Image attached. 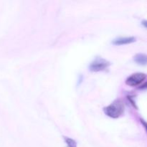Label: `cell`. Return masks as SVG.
I'll return each instance as SVG.
<instances>
[{"instance_id":"obj_4","label":"cell","mask_w":147,"mask_h":147,"mask_svg":"<svg viewBox=\"0 0 147 147\" xmlns=\"http://www.w3.org/2000/svg\"><path fill=\"white\" fill-rule=\"evenodd\" d=\"M135 41H136V39L134 37H121V38L113 40L112 43L113 45H126L129 44V43H132Z\"/></svg>"},{"instance_id":"obj_6","label":"cell","mask_w":147,"mask_h":147,"mask_svg":"<svg viewBox=\"0 0 147 147\" xmlns=\"http://www.w3.org/2000/svg\"><path fill=\"white\" fill-rule=\"evenodd\" d=\"M65 142L67 147H77V144L73 139H70V138L65 137Z\"/></svg>"},{"instance_id":"obj_1","label":"cell","mask_w":147,"mask_h":147,"mask_svg":"<svg viewBox=\"0 0 147 147\" xmlns=\"http://www.w3.org/2000/svg\"><path fill=\"white\" fill-rule=\"evenodd\" d=\"M124 111V105L122 100H115L113 103L104 109V112L109 117L116 119L121 116Z\"/></svg>"},{"instance_id":"obj_5","label":"cell","mask_w":147,"mask_h":147,"mask_svg":"<svg viewBox=\"0 0 147 147\" xmlns=\"http://www.w3.org/2000/svg\"><path fill=\"white\" fill-rule=\"evenodd\" d=\"M134 60L139 65H146V57L144 54H138L134 57Z\"/></svg>"},{"instance_id":"obj_3","label":"cell","mask_w":147,"mask_h":147,"mask_svg":"<svg viewBox=\"0 0 147 147\" xmlns=\"http://www.w3.org/2000/svg\"><path fill=\"white\" fill-rule=\"evenodd\" d=\"M110 65V63L103 58H97L90 64V70L91 71L98 72L105 70Z\"/></svg>"},{"instance_id":"obj_2","label":"cell","mask_w":147,"mask_h":147,"mask_svg":"<svg viewBox=\"0 0 147 147\" xmlns=\"http://www.w3.org/2000/svg\"><path fill=\"white\" fill-rule=\"evenodd\" d=\"M146 79V75L144 73H137L129 76L126 80V84L130 86H137L143 83Z\"/></svg>"}]
</instances>
